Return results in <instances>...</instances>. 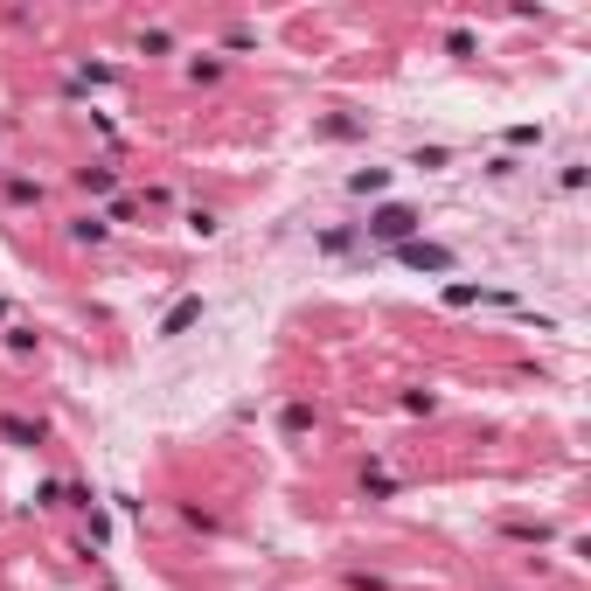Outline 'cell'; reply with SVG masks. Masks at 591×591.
<instances>
[{
    "instance_id": "obj_1",
    "label": "cell",
    "mask_w": 591,
    "mask_h": 591,
    "mask_svg": "<svg viewBox=\"0 0 591 591\" xmlns=\"http://www.w3.org/2000/svg\"><path fill=\"white\" fill-rule=\"evenodd\" d=\"M369 230H376V237H390V244H411V230H418V216H411V209H383V216H376Z\"/></svg>"
},
{
    "instance_id": "obj_2",
    "label": "cell",
    "mask_w": 591,
    "mask_h": 591,
    "mask_svg": "<svg viewBox=\"0 0 591 591\" xmlns=\"http://www.w3.org/2000/svg\"><path fill=\"white\" fill-rule=\"evenodd\" d=\"M397 258H404V265H418V272H452V251H439V244H404Z\"/></svg>"
},
{
    "instance_id": "obj_3",
    "label": "cell",
    "mask_w": 591,
    "mask_h": 591,
    "mask_svg": "<svg viewBox=\"0 0 591 591\" xmlns=\"http://www.w3.org/2000/svg\"><path fill=\"white\" fill-rule=\"evenodd\" d=\"M195 320H202V299H181V306H174V313H167V320H160V334H167V341H174V334H188V327H195Z\"/></svg>"
}]
</instances>
